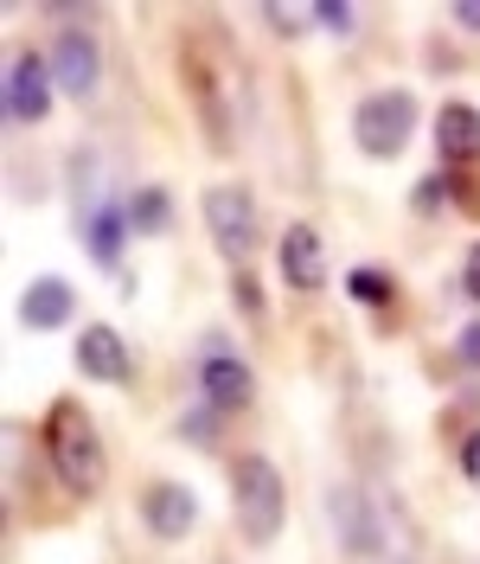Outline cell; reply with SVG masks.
<instances>
[{
  "instance_id": "cell-1",
  "label": "cell",
  "mask_w": 480,
  "mask_h": 564,
  "mask_svg": "<svg viewBox=\"0 0 480 564\" xmlns=\"http://www.w3.org/2000/svg\"><path fill=\"white\" fill-rule=\"evenodd\" d=\"M45 449H52V468L70 494H97L103 488V436L97 423L84 417L77 398H58V411L45 417Z\"/></svg>"
},
{
  "instance_id": "cell-2",
  "label": "cell",
  "mask_w": 480,
  "mask_h": 564,
  "mask_svg": "<svg viewBox=\"0 0 480 564\" xmlns=\"http://www.w3.org/2000/svg\"><path fill=\"white\" fill-rule=\"evenodd\" d=\"M231 494H238V532L250 545H270L282 532V513H288V488L275 475V462L263 456H238L231 468Z\"/></svg>"
},
{
  "instance_id": "cell-3",
  "label": "cell",
  "mask_w": 480,
  "mask_h": 564,
  "mask_svg": "<svg viewBox=\"0 0 480 564\" xmlns=\"http://www.w3.org/2000/svg\"><path fill=\"white\" fill-rule=\"evenodd\" d=\"M411 129H416L411 90H378V97H366L359 116H352V135H359V148H366L372 161H391V154L411 141Z\"/></svg>"
},
{
  "instance_id": "cell-4",
  "label": "cell",
  "mask_w": 480,
  "mask_h": 564,
  "mask_svg": "<svg viewBox=\"0 0 480 564\" xmlns=\"http://www.w3.org/2000/svg\"><path fill=\"white\" fill-rule=\"evenodd\" d=\"M206 225H211V238H218V250H225L231 263H243V257L257 250V199H250L243 186H211Z\"/></svg>"
},
{
  "instance_id": "cell-5",
  "label": "cell",
  "mask_w": 480,
  "mask_h": 564,
  "mask_svg": "<svg viewBox=\"0 0 480 564\" xmlns=\"http://www.w3.org/2000/svg\"><path fill=\"white\" fill-rule=\"evenodd\" d=\"M45 109H52V58L45 52H20L13 70H7V116L39 122Z\"/></svg>"
},
{
  "instance_id": "cell-6",
  "label": "cell",
  "mask_w": 480,
  "mask_h": 564,
  "mask_svg": "<svg viewBox=\"0 0 480 564\" xmlns=\"http://www.w3.org/2000/svg\"><path fill=\"white\" fill-rule=\"evenodd\" d=\"M97 70H103V52L84 33H65L52 45V84H58L65 97H90V90H97Z\"/></svg>"
},
{
  "instance_id": "cell-7",
  "label": "cell",
  "mask_w": 480,
  "mask_h": 564,
  "mask_svg": "<svg viewBox=\"0 0 480 564\" xmlns=\"http://www.w3.org/2000/svg\"><path fill=\"white\" fill-rule=\"evenodd\" d=\"M141 513H148V532L154 539H186L193 520H199V500H193V488H179V481H161V488L141 494Z\"/></svg>"
},
{
  "instance_id": "cell-8",
  "label": "cell",
  "mask_w": 480,
  "mask_h": 564,
  "mask_svg": "<svg viewBox=\"0 0 480 564\" xmlns=\"http://www.w3.org/2000/svg\"><path fill=\"white\" fill-rule=\"evenodd\" d=\"M77 366H84V379H109V386H122L129 379V340L97 321V327H84L77 334Z\"/></svg>"
},
{
  "instance_id": "cell-9",
  "label": "cell",
  "mask_w": 480,
  "mask_h": 564,
  "mask_svg": "<svg viewBox=\"0 0 480 564\" xmlns=\"http://www.w3.org/2000/svg\"><path fill=\"white\" fill-rule=\"evenodd\" d=\"M70 308H77V289H70L65 276H39V282H26V295H20V321L26 327H65L70 321Z\"/></svg>"
},
{
  "instance_id": "cell-10",
  "label": "cell",
  "mask_w": 480,
  "mask_h": 564,
  "mask_svg": "<svg viewBox=\"0 0 480 564\" xmlns=\"http://www.w3.org/2000/svg\"><path fill=\"white\" fill-rule=\"evenodd\" d=\"M436 154H443L448 167H461V161L480 154V109L474 104H443V116H436Z\"/></svg>"
},
{
  "instance_id": "cell-11",
  "label": "cell",
  "mask_w": 480,
  "mask_h": 564,
  "mask_svg": "<svg viewBox=\"0 0 480 564\" xmlns=\"http://www.w3.org/2000/svg\"><path fill=\"white\" fill-rule=\"evenodd\" d=\"M199 386H206L211 411H238V404H250V366L231 359V352H211L199 366Z\"/></svg>"
},
{
  "instance_id": "cell-12",
  "label": "cell",
  "mask_w": 480,
  "mask_h": 564,
  "mask_svg": "<svg viewBox=\"0 0 480 564\" xmlns=\"http://www.w3.org/2000/svg\"><path fill=\"white\" fill-rule=\"evenodd\" d=\"M282 276L295 282V289L320 282V231L314 225H288L282 231Z\"/></svg>"
},
{
  "instance_id": "cell-13",
  "label": "cell",
  "mask_w": 480,
  "mask_h": 564,
  "mask_svg": "<svg viewBox=\"0 0 480 564\" xmlns=\"http://www.w3.org/2000/svg\"><path fill=\"white\" fill-rule=\"evenodd\" d=\"M122 231H135V225H129V212L116 206V199H103V206L84 218V245H90V257H97L103 270L122 257Z\"/></svg>"
},
{
  "instance_id": "cell-14",
  "label": "cell",
  "mask_w": 480,
  "mask_h": 564,
  "mask_svg": "<svg viewBox=\"0 0 480 564\" xmlns=\"http://www.w3.org/2000/svg\"><path fill=\"white\" fill-rule=\"evenodd\" d=\"M129 225H135V231H167L173 225V199L161 193V186L135 193V199H129Z\"/></svg>"
},
{
  "instance_id": "cell-15",
  "label": "cell",
  "mask_w": 480,
  "mask_h": 564,
  "mask_svg": "<svg viewBox=\"0 0 480 564\" xmlns=\"http://www.w3.org/2000/svg\"><path fill=\"white\" fill-rule=\"evenodd\" d=\"M346 289H352V302H372V308H384V302H391V276H384V270H352V276H346Z\"/></svg>"
},
{
  "instance_id": "cell-16",
  "label": "cell",
  "mask_w": 480,
  "mask_h": 564,
  "mask_svg": "<svg viewBox=\"0 0 480 564\" xmlns=\"http://www.w3.org/2000/svg\"><path fill=\"white\" fill-rule=\"evenodd\" d=\"M411 199H416V212H443V199H448V180H443V174H429V180H423V186L411 193Z\"/></svg>"
},
{
  "instance_id": "cell-17",
  "label": "cell",
  "mask_w": 480,
  "mask_h": 564,
  "mask_svg": "<svg viewBox=\"0 0 480 564\" xmlns=\"http://www.w3.org/2000/svg\"><path fill=\"white\" fill-rule=\"evenodd\" d=\"M270 20L282 26V33H302V26H314V20H320V13H314V7H270Z\"/></svg>"
},
{
  "instance_id": "cell-18",
  "label": "cell",
  "mask_w": 480,
  "mask_h": 564,
  "mask_svg": "<svg viewBox=\"0 0 480 564\" xmlns=\"http://www.w3.org/2000/svg\"><path fill=\"white\" fill-rule=\"evenodd\" d=\"M455 352H461V359H468V366L480 372V321H468V327H461V340H455Z\"/></svg>"
},
{
  "instance_id": "cell-19",
  "label": "cell",
  "mask_w": 480,
  "mask_h": 564,
  "mask_svg": "<svg viewBox=\"0 0 480 564\" xmlns=\"http://www.w3.org/2000/svg\"><path fill=\"white\" fill-rule=\"evenodd\" d=\"M455 26H461V33H480V0H461V7H455Z\"/></svg>"
},
{
  "instance_id": "cell-20",
  "label": "cell",
  "mask_w": 480,
  "mask_h": 564,
  "mask_svg": "<svg viewBox=\"0 0 480 564\" xmlns=\"http://www.w3.org/2000/svg\"><path fill=\"white\" fill-rule=\"evenodd\" d=\"M461 468H468V481H480V430L468 436V449H461Z\"/></svg>"
},
{
  "instance_id": "cell-21",
  "label": "cell",
  "mask_w": 480,
  "mask_h": 564,
  "mask_svg": "<svg viewBox=\"0 0 480 564\" xmlns=\"http://www.w3.org/2000/svg\"><path fill=\"white\" fill-rule=\"evenodd\" d=\"M238 302L250 308V315H263V295H257V282H250V276H238Z\"/></svg>"
},
{
  "instance_id": "cell-22",
  "label": "cell",
  "mask_w": 480,
  "mask_h": 564,
  "mask_svg": "<svg viewBox=\"0 0 480 564\" xmlns=\"http://www.w3.org/2000/svg\"><path fill=\"white\" fill-rule=\"evenodd\" d=\"M461 282H468V295H474V302H480V245L468 250V270H461Z\"/></svg>"
}]
</instances>
